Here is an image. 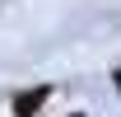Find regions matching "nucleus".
<instances>
[{
    "instance_id": "1",
    "label": "nucleus",
    "mask_w": 121,
    "mask_h": 117,
    "mask_svg": "<svg viewBox=\"0 0 121 117\" xmlns=\"http://www.w3.org/2000/svg\"><path fill=\"white\" fill-rule=\"evenodd\" d=\"M42 98H47L42 89H37V94H23V98H19V112H28V108H37V103H42Z\"/></svg>"
},
{
    "instance_id": "2",
    "label": "nucleus",
    "mask_w": 121,
    "mask_h": 117,
    "mask_svg": "<svg viewBox=\"0 0 121 117\" xmlns=\"http://www.w3.org/2000/svg\"><path fill=\"white\" fill-rule=\"evenodd\" d=\"M117 84H121V75H117Z\"/></svg>"
}]
</instances>
